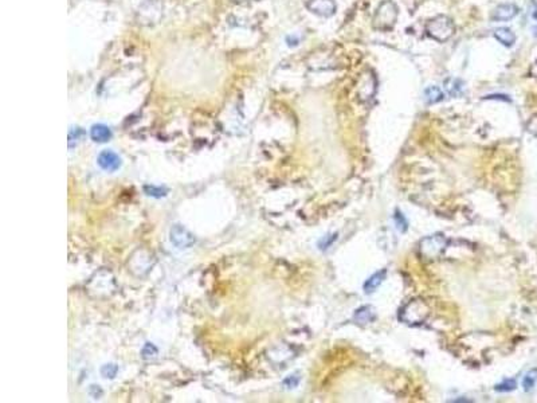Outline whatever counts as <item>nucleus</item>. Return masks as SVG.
<instances>
[{
    "label": "nucleus",
    "instance_id": "a878e982",
    "mask_svg": "<svg viewBox=\"0 0 537 403\" xmlns=\"http://www.w3.org/2000/svg\"><path fill=\"white\" fill-rule=\"evenodd\" d=\"M286 40H287V45L289 46H297L298 45V42H300L297 37H289Z\"/></svg>",
    "mask_w": 537,
    "mask_h": 403
},
{
    "label": "nucleus",
    "instance_id": "412c9836",
    "mask_svg": "<svg viewBox=\"0 0 537 403\" xmlns=\"http://www.w3.org/2000/svg\"><path fill=\"white\" fill-rule=\"evenodd\" d=\"M84 134V130L81 128H73L72 130H70V133H69V146L72 147L73 146V141L75 140V143H77V140H79L81 139V136Z\"/></svg>",
    "mask_w": 537,
    "mask_h": 403
},
{
    "label": "nucleus",
    "instance_id": "9b49d317",
    "mask_svg": "<svg viewBox=\"0 0 537 403\" xmlns=\"http://www.w3.org/2000/svg\"><path fill=\"white\" fill-rule=\"evenodd\" d=\"M494 38L501 43L505 47H512V46L516 43V35L515 33L508 27H498L494 30Z\"/></svg>",
    "mask_w": 537,
    "mask_h": 403
},
{
    "label": "nucleus",
    "instance_id": "dca6fc26",
    "mask_svg": "<svg viewBox=\"0 0 537 403\" xmlns=\"http://www.w3.org/2000/svg\"><path fill=\"white\" fill-rule=\"evenodd\" d=\"M117 374H118L117 364H113V363L105 364V366H102V368H101V375L104 376V378H107V379H114Z\"/></svg>",
    "mask_w": 537,
    "mask_h": 403
},
{
    "label": "nucleus",
    "instance_id": "9d476101",
    "mask_svg": "<svg viewBox=\"0 0 537 403\" xmlns=\"http://www.w3.org/2000/svg\"><path fill=\"white\" fill-rule=\"evenodd\" d=\"M90 136L95 143H107L112 139V130L104 124H95L90 129Z\"/></svg>",
    "mask_w": 537,
    "mask_h": 403
},
{
    "label": "nucleus",
    "instance_id": "aec40b11",
    "mask_svg": "<svg viewBox=\"0 0 537 403\" xmlns=\"http://www.w3.org/2000/svg\"><path fill=\"white\" fill-rule=\"evenodd\" d=\"M143 358L144 359H151L155 358L157 355V348L152 344V343H146L144 348H143Z\"/></svg>",
    "mask_w": 537,
    "mask_h": 403
},
{
    "label": "nucleus",
    "instance_id": "4468645a",
    "mask_svg": "<svg viewBox=\"0 0 537 403\" xmlns=\"http://www.w3.org/2000/svg\"><path fill=\"white\" fill-rule=\"evenodd\" d=\"M443 98H445V93L439 86H429L425 90V100L430 105L441 102V101H443Z\"/></svg>",
    "mask_w": 537,
    "mask_h": 403
},
{
    "label": "nucleus",
    "instance_id": "b1692460",
    "mask_svg": "<svg viewBox=\"0 0 537 403\" xmlns=\"http://www.w3.org/2000/svg\"><path fill=\"white\" fill-rule=\"evenodd\" d=\"M395 219H396L397 229H399V226H400V223L403 224V229H404V230L407 229V224H409V223H407V220L404 219V217H403V214H402V213H399V211H397L396 215H395Z\"/></svg>",
    "mask_w": 537,
    "mask_h": 403
},
{
    "label": "nucleus",
    "instance_id": "0eeeda50",
    "mask_svg": "<svg viewBox=\"0 0 537 403\" xmlns=\"http://www.w3.org/2000/svg\"><path fill=\"white\" fill-rule=\"evenodd\" d=\"M520 12V8L516 6V4H512V3H503V4H500L497 6L492 12V20L493 22H508V20H512L513 18H516Z\"/></svg>",
    "mask_w": 537,
    "mask_h": 403
},
{
    "label": "nucleus",
    "instance_id": "f03ea898",
    "mask_svg": "<svg viewBox=\"0 0 537 403\" xmlns=\"http://www.w3.org/2000/svg\"><path fill=\"white\" fill-rule=\"evenodd\" d=\"M426 33L436 42H448L455 33L454 22L446 15H436L426 24Z\"/></svg>",
    "mask_w": 537,
    "mask_h": 403
},
{
    "label": "nucleus",
    "instance_id": "39448f33",
    "mask_svg": "<svg viewBox=\"0 0 537 403\" xmlns=\"http://www.w3.org/2000/svg\"><path fill=\"white\" fill-rule=\"evenodd\" d=\"M306 8L321 18H330L336 14V3L333 0H308Z\"/></svg>",
    "mask_w": 537,
    "mask_h": 403
},
{
    "label": "nucleus",
    "instance_id": "f3484780",
    "mask_svg": "<svg viewBox=\"0 0 537 403\" xmlns=\"http://www.w3.org/2000/svg\"><path fill=\"white\" fill-rule=\"evenodd\" d=\"M448 82H450V85H448V90L451 95H458L464 90V84H462L461 79L451 78L448 79Z\"/></svg>",
    "mask_w": 537,
    "mask_h": 403
},
{
    "label": "nucleus",
    "instance_id": "1a4fd4ad",
    "mask_svg": "<svg viewBox=\"0 0 537 403\" xmlns=\"http://www.w3.org/2000/svg\"><path fill=\"white\" fill-rule=\"evenodd\" d=\"M406 307L412 311V316H410L409 319H407V321H406L407 324H418V323L425 321L426 316H427V313H429V311H427V308H426L423 302L416 301V300H415V301L409 302Z\"/></svg>",
    "mask_w": 537,
    "mask_h": 403
},
{
    "label": "nucleus",
    "instance_id": "393cba45",
    "mask_svg": "<svg viewBox=\"0 0 537 403\" xmlns=\"http://www.w3.org/2000/svg\"><path fill=\"white\" fill-rule=\"evenodd\" d=\"M528 130H531L533 133H537V117L532 118L531 123L528 124Z\"/></svg>",
    "mask_w": 537,
    "mask_h": 403
},
{
    "label": "nucleus",
    "instance_id": "423d86ee",
    "mask_svg": "<svg viewBox=\"0 0 537 403\" xmlns=\"http://www.w3.org/2000/svg\"><path fill=\"white\" fill-rule=\"evenodd\" d=\"M97 163L104 171H107V172H114L117 171L118 168L121 167V157L118 156L116 152L110 151V149H105L102 151L97 157Z\"/></svg>",
    "mask_w": 537,
    "mask_h": 403
},
{
    "label": "nucleus",
    "instance_id": "f257e3e1",
    "mask_svg": "<svg viewBox=\"0 0 537 403\" xmlns=\"http://www.w3.org/2000/svg\"><path fill=\"white\" fill-rule=\"evenodd\" d=\"M397 15L399 12L396 4L392 0H384L376 8L372 18V26L379 31H390L396 24Z\"/></svg>",
    "mask_w": 537,
    "mask_h": 403
},
{
    "label": "nucleus",
    "instance_id": "6ab92c4d",
    "mask_svg": "<svg viewBox=\"0 0 537 403\" xmlns=\"http://www.w3.org/2000/svg\"><path fill=\"white\" fill-rule=\"evenodd\" d=\"M515 388H516V381H513V379H506V381L501 382L500 385L496 386V391L508 392V391H513Z\"/></svg>",
    "mask_w": 537,
    "mask_h": 403
},
{
    "label": "nucleus",
    "instance_id": "ddd939ff",
    "mask_svg": "<svg viewBox=\"0 0 537 403\" xmlns=\"http://www.w3.org/2000/svg\"><path fill=\"white\" fill-rule=\"evenodd\" d=\"M376 317L375 311L372 307H361L356 311L355 313V320L358 321V324H368V323H372Z\"/></svg>",
    "mask_w": 537,
    "mask_h": 403
},
{
    "label": "nucleus",
    "instance_id": "7ed1b4c3",
    "mask_svg": "<svg viewBox=\"0 0 537 403\" xmlns=\"http://www.w3.org/2000/svg\"><path fill=\"white\" fill-rule=\"evenodd\" d=\"M169 239L178 249H190L195 245V237L181 224H175L169 233Z\"/></svg>",
    "mask_w": 537,
    "mask_h": 403
},
{
    "label": "nucleus",
    "instance_id": "a211bd4d",
    "mask_svg": "<svg viewBox=\"0 0 537 403\" xmlns=\"http://www.w3.org/2000/svg\"><path fill=\"white\" fill-rule=\"evenodd\" d=\"M144 191L146 192V195L153 196V198H161V196L167 195V192H168L165 188L156 187V185H145V187H144Z\"/></svg>",
    "mask_w": 537,
    "mask_h": 403
},
{
    "label": "nucleus",
    "instance_id": "6e6552de",
    "mask_svg": "<svg viewBox=\"0 0 537 403\" xmlns=\"http://www.w3.org/2000/svg\"><path fill=\"white\" fill-rule=\"evenodd\" d=\"M376 90V81L374 74L371 72H364L361 74V78L358 81V92L361 100H369Z\"/></svg>",
    "mask_w": 537,
    "mask_h": 403
},
{
    "label": "nucleus",
    "instance_id": "4be33fe9",
    "mask_svg": "<svg viewBox=\"0 0 537 403\" xmlns=\"http://www.w3.org/2000/svg\"><path fill=\"white\" fill-rule=\"evenodd\" d=\"M336 239H337V234L330 235V238H328V237H325L324 239H322V241H321V242H320V243H319L320 249H322V250H324V249H328V247H329L330 245H332V243H333V242L336 241Z\"/></svg>",
    "mask_w": 537,
    "mask_h": 403
},
{
    "label": "nucleus",
    "instance_id": "2eb2a0df",
    "mask_svg": "<svg viewBox=\"0 0 537 403\" xmlns=\"http://www.w3.org/2000/svg\"><path fill=\"white\" fill-rule=\"evenodd\" d=\"M537 382V369H532L529 371L525 376H524V381H522V387L525 391H531L533 387L536 386Z\"/></svg>",
    "mask_w": 537,
    "mask_h": 403
},
{
    "label": "nucleus",
    "instance_id": "f8f14e48",
    "mask_svg": "<svg viewBox=\"0 0 537 403\" xmlns=\"http://www.w3.org/2000/svg\"><path fill=\"white\" fill-rule=\"evenodd\" d=\"M386 275H387L386 269H383V270H380V272H376L375 275H371L368 280L365 281V284H364V291H365V293H372V292H375L376 289L379 288V285H380L381 282L386 280Z\"/></svg>",
    "mask_w": 537,
    "mask_h": 403
},
{
    "label": "nucleus",
    "instance_id": "5701e85b",
    "mask_svg": "<svg viewBox=\"0 0 537 403\" xmlns=\"http://www.w3.org/2000/svg\"><path fill=\"white\" fill-rule=\"evenodd\" d=\"M298 382H300V378H298V376L289 375L287 378H286L285 381H284V385H286L289 388H293V387H296L297 385H298Z\"/></svg>",
    "mask_w": 537,
    "mask_h": 403
},
{
    "label": "nucleus",
    "instance_id": "20e7f679",
    "mask_svg": "<svg viewBox=\"0 0 537 403\" xmlns=\"http://www.w3.org/2000/svg\"><path fill=\"white\" fill-rule=\"evenodd\" d=\"M446 243L448 239L445 238V235H431L420 242V252L426 257H435L445 249Z\"/></svg>",
    "mask_w": 537,
    "mask_h": 403
}]
</instances>
